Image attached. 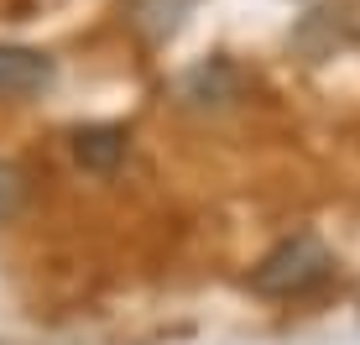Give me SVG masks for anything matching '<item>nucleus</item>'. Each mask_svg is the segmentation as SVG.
I'll return each instance as SVG.
<instances>
[{
  "label": "nucleus",
  "mask_w": 360,
  "mask_h": 345,
  "mask_svg": "<svg viewBox=\"0 0 360 345\" xmlns=\"http://www.w3.org/2000/svg\"><path fill=\"white\" fill-rule=\"evenodd\" d=\"M329 277H334L329 246L303 230V236L277 241L262 262L251 267V293H262V299H303V293L324 288Z\"/></svg>",
  "instance_id": "f257e3e1"
},
{
  "label": "nucleus",
  "mask_w": 360,
  "mask_h": 345,
  "mask_svg": "<svg viewBox=\"0 0 360 345\" xmlns=\"http://www.w3.org/2000/svg\"><path fill=\"white\" fill-rule=\"evenodd\" d=\"M58 68L42 47H21V42H0V100H32V94L53 89Z\"/></svg>",
  "instance_id": "f03ea898"
},
{
  "label": "nucleus",
  "mask_w": 360,
  "mask_h": 345,
  "mask_svg": "<svg viewBox=\"0 0 360 345\" xmlns=\"http://www.w3.org/2000/svg\"><path fill=\"white\" fill-rule=\"evenodd\" d=\"M126 142L131 137L120 126H84V131H73V157L89 172H115L126 163Z\"/></svg>",
  "instance_id": "7ed1b4c3"
},
{
  "label": "nucleus",
  "mask_w": 360,
  "mask_h": 345,
  "mask_svg": "<svg viewBox=\"0 0 360 345\" xmlns=\"http://www.w3.org/2000/svg\"><path fill=\"white\" fill-rule=\"evenodd\" d=\"M188 6H193V0H136V27H141L146 37H167L183 21Z\"/></svg>",
  "instance_id": "20e7f679"
},
{
  "label": "nucleus",
  "mask_w": 360,
  "mask_h": 345,
  "mask_svg": "<svg viewBox=\"0 0 360 345\" xmlns=\"http://www.w3.org/2000/svg\"><path fill=\"white\" fill-rule=\"evenodd\" d=\"M21 204H27V172L16 163H0V225H6Z\"/></svg>",
  "instance_id": "39448f33"
}]
</instances>
